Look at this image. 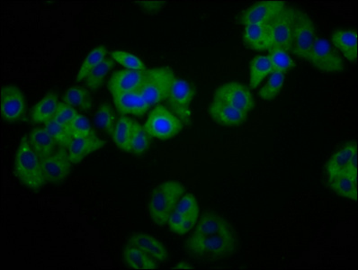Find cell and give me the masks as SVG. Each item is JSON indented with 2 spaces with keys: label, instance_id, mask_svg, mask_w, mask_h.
Returning a JSON list of instances; mask_svg holds the SVG:
<instances>
[{
  "label": "cell",
  "instance_id": "13",
  "mask_svg": "<svg viewBox=\"0 0 358 270\" xmlns=\"http://www.w3.org/2000/svg\"><path fill=\"white\" fill-rule=\"evenodd\" d=\"M287 4L278 0L262 1L246 9L238 17V23L243 26L250 24H269Z\"/></svg>",
  "mask_w": 358,
  "mask_h": 270
},
{
  "label": "cell",
  "instance_id": "27",
  "mask_svg": "<svg viewBox=\"0 0 358 270\" xmlns=\"http://www.w3.org/2000/svg\"><path fill=\"white\" fill-rule=\"evenodd\" d=\"M273 72L271 62L268 56L257 55L250 62V85L251 89H257L259 85Z\"/></svg>",
  "mask_w": 358,
  "mask_h": 270
},
{
  "label": "cell",
  "instance_id": "3",
  "mask_svg": "<svg viewBox=\"0 0 358 270\" xmlns=\"http://www.w3.org/2000/svg\"><path fill=\"white\" fill-rule=\"evenodd\" d=\"M15 171L27 187L38 190L46 183L43 178L41 159L30 145L27 137L22 138L15 156Z\"/></svg>",
  "mask_w": 358,
  "mask_h": 270
},
{
  "label": "cell",
  "instance_id": "32",
  "mask_svg": "<svg viewBox=\"0 0 358 270\" xmlns=\"http://www.w3.org/2000/svg\"><path fill=\"white\" fill-rule=\"evenodd\" d=\"M115 61L112 58H106L97 67L90 72L89 76L87 77V87L90 90H96L105 80L106 75L112 70L115 66Z\"/></svg>",
  "mask_w": 358,
  "mask_h": 270
},
{
  "label": "cell",
  "instance_id": "35",
  "mask_svg": "<svg viewBox=\"0 0 358 270\" xmlns=\"http://www.w3.org/2000/svg\"><path fill=\"white\" fill-rule=\"evenodd\" d=\"M285 83V74L281 72H272L270 74V78L265 85L259 91V97L262 99L269 101L273 100L278 97V94L280 93L282 86Z\"/></svg>",
  "mask_w": 358,
  "mask_h": 270
},
{
  "label": "cell",
  "instance_id": "25",
  "mask_svg": "<svg viewBox=\"0 0 358 270\" xmlns=\"http://www.w3.org/2000/svg\"><path fill=\"white\" fill-rule=\"evenodd\" d=\"M358 175H343L328 178L329 187L338 196L357 201Z\"/></svg>",
  "mask_w": 358,
  "mask_h": 270
},
{
  "label": "cell",
  "instance_id": "9",
  "mask_svg": "<svg viewBox=\"0 0 358 270\" xmlns=\"http://www.w3.org/2000/svg\"><path fill=\"white\" fill-rule=\"evenodd\" d=\"M308 61L325 73H339L345 70L343 59L328 41L317 38Z\"/></svg>",
  "mask_w": 358,
  "mask_h": 270
},
{
  "label": "cell",
  "instance_id": "12",
  "mask_svg": "<svg viewBox=\"0 0 358 270\" xmlns=\"http://www.w3.org/2000/svg\"><path fill=\"white\" fill-rule=\"evenodd\" d=\"M326 173L328 178L343 175H358L357 143H348L333 155L327 162Z\"/></svg>",
  "mask_w": 358,
  "mask_h": 270
},
{
  "label": "cell",
  "instance_id": "36",
  "mask_svg": "<svg viewBox=\"0 0 358 270\" xmlns=\"http://www.w3.org/2000/svg\"><path fill=\"white\" fill-rule=\"evenodd\" d=\"M45 128L55 140V143L58 144L59 148H69L73 137L62 125L52 119L45 124Z\"/></svg>",
  "mask_w": 358,
  "mask_h": 270
},
{
  "label": "cell",
  "instance_id": "1",
  "mask_svg": "<svg viewBox=\"0 0 358 270\" xmlns=\"http://www.w3.org/2000/svg\"><path fill=\"white\" fill-rule=\"evenodd\" d=\"M238 247V234L234 226L213 212L203 213L196 231L186 241L187 250L191 255L207 260L231 257Z\"/></svg>",
  "mask_w": 358,
  "mask_h": 270
},
{
  "label": "cell",
  "instance_id": "4",
  "mask_svg": "<svg viewBox=\"0 0 358 270\" xmlns=\"http://www.w3.org/2000/svg\"><path fill=\"white\" fill-rule=\"evenodd\" d=\"M176 80L174 71L169 68H154L146 70L140 94L150 106L168 99Z\"/></svg>",
  "mask_w": 358,
  "mask_h": 270
},
{
  "label": "cell",
  "instance_id": "18",
  "mask_svg": "<svg viewBox=\"0 0 358 270\" xmlns=\"http://www.w3.org/2000/svg\"><path fill=\"white\" fill-rule=\"evenodd\" d=\"M128 245L138 248L145 253L147 255L159 262H166L168 260V250L164 245L152 235L137 232L129 239Z\"/></svg>",
  "mask_w": 358,
  "mask_h": 270
},
{
  "label": "cell",
  "instance_id": "7",
  "mask_svg": "<svg viewBox=\"0 0 358 270\" xmlns=\"http://www.w3.org/2000/svg\"><path fill=\"white\" fill-rule=\"evenodd\" d=\"M199 218V206L196 197L188 194L182 197L169 219V229L175 234L184 235L192 230Z\"/></svg>",
  "mask_w": 358,
  "mask_h": 270
},
{
  "label": "cell",
  "instance_id": "29",
  "mask_svg": "<svg viewBox=\"0 0 358 270\" xmlns=\"http://www.w3.org/2000/svg\"><path fill=\"white\" fill-rule=\"evenodd\" d=\"M106 53H108V51H106L105 45L97 46L95 49H93L87 56V58L85 59L80 71L78 72L77 83H81V81L86 80L90 72L106 58Z\"/></svg>",
  "mask_w": 358,
  "mask_h": 270
},
{
  "label": "cell",
  "instance_id": "33",
  "mask_svg": "<svg viewBox=\"0 0 358 270\" xmlns=\"http://www.w3.org/2000/svg\"><path fill=\"white\" fill-rule=\"evenodd\" d=\"M268 57L271 62L273 72H281L285 74L295 65L293 59L284 50L270 49Z\"/></svg>",
  "mask_w": 358,
  "mask_h": 270
},
{
  "label": "cell",
  "instance_id": "39",
  "mask_svg": "<svg viewBox=\"0 0 358 270\" xmlns=\"http://www.w3.org/2000/svg\"><path fill=\"white\" fill-rule=\"evenodd\" d=\"M71 131L73 139L90 137L95 134L87 118L80 114L76 115L73 122H72Z\"/></svg>",
  "mask_w": 358,
  "mask_h": 270
},
{
  "label": "cell",
  "instance_id": "16",
  "mask_svg": "<svg viewBox=\"0 0 358 270\" xmlns=\"http://www.w3.org/2000/svg\"><path fill=\"white\" fill-rule=\"evenodd\" d=\"M145 71L124 70L115 72L108 81L112 95L124 93H139L143 87Z\"/></svg>",
  "mask_w": 358,
  "mask_h": 270
},
{
  "label": "cell",
  "instance_id": "28",
  "mask_svg": "<svg viewBox=\"0 0 358 270\" xmlns=\"http://www.w3.org/2000/svg\"><path fill=\"white\" fill-rule=\"evenodd\" d=\"M124 259L129 268L134 269H155L158 268L152 257L143 250L128 245L124 250Z\"/></svg>",
  "mask_w": 358,
  "mask_h": 270
},
{
  "label": "cell",
  "instance_id": "5",
  "mask_svg": "<svg viewBox=\"0 0 358 270\" xmlns=\"http://www.w3.org/2000/svg\"><path fill=\"white\" fill-rule=\"evenodd\" d=\"M143 127L150 137L169 140L180 133L184 124L166 106H158L150 112Z\"/></svg>",
  "mask_w": 358,
  "mask_h": 270
},
{
  "label": "cell",
  "instance_id": "8",
  "mask_svg": "<svg viewBox=\"0 0 358 270\" xmlns=\"http://www.w3.org/2000/svg\"><path fill=\"white\" fill-rule=\"evenodd\" d=\"M295 9L287 6L268 24L272 48L292 51L294 43Z\"/></svg>",
  "mask_w": 358,
  "mask_h": 270
},
{
  "label": "cell",
  "instance_id": "14",
  "mask_svg": "<svg viewBox=\"0 0 358 270\" xmlns=\"http://www.w3.org/2000/svg\"><path fill=\"white\" fill-rule=\"evenodd\" d=\"M71 164L67 148H59L52 156L41 159L46 183H59L64 181L71 173Z\"/></svg>",
  "mask_w": 358,
  "mask_h": 270
},
{
  "label": "cell",
  "instance_id": "34",
  "mask_svg": "<svg viewBox=\"0 0 358 270\" xmlns=\"http://www.w3.org/2000/svg\"><path fill=\"white\" fill-rule=\"evenodd\" d=\"M96 124L97 127L113 135L115 131V115L114 110L108 103H102L97 109L96 115Z\"/></svg>",
  "mask_w": 358,
  "mask_h": 270
},
{
  "label": "cell",
  "instance_id": "41",
  "mask_svg": "<svg viewBox=\"0 0 358 270\" xmlns=\"http://www.w3.org/2000/svg\"><path fill=\"white\" fill-rule=\"evenodd\" d=\"M174 269H194L193 267L190 266V264H188V263L184 262H178V264H176Z\"/></svg>",
  "mask_w": 358,
  "mask_h": 270
},
{
  "label": "cell",
  "instance_id": "22",
  "mask_svg": "<svg viewBox=\"0 0 358 270\" xmlns=\"http://www.w3.org/2000/svg\"><path fill=\"white\" fill-rule=\"evenodd\" d=\"M332 45L350 62L357 59V36L355 30L338 29L331 36Z\"/></svg>",
  "mask_w": 358,
  "mask_h": 270
},
{
  "label": "cell",
  "instance_id": "19",
  "mask_svg": "<svg viewBox=\"0 0 358 270\" xmlns=\"http://www.w3.org/2000/svg\"><path fill=\"white\" fill-rule=\"evenodd\" d=\"M116 109L121 115L141 116L150 108V104L140 93H124L112 95Z\"/></svg>",
  "mask_w": 358,
  "mask_h": 270
},
{
  "label": "cell",
  "instance_id": "30",
  "mask_svg": "<svg viewBox=\"0 0 358 270\" xmlns=\"http://www.w3.org/2000/svg\"><path fill=\"white\" fill-rule=\"evenodd\" d=\"M64 102L69 106L89 111L92 108L93 101L89 91L84 87H73L69 90L64 96Z\"/></svg>",
  "mask_w": 358,
  "mask_h": 270
},
{
  "label": "cell",
  "instance_id": "26",
  "mask_svg": "<svg viewBox=\"0 0 358 270\" xmlns=\"http://www.w3.org/2000/svg\"><path fill=\"white\" fill-rule=\"evenodd\" d=\"M134 121L128 116L122 115L116 122L113 140L116 146L124 152H130L131 135L134 132Z\"/></svg>",
  "mask_w": 358,
  "mask_h": 270
},
{
  "label": "cell",
  "instance_id": "21",
  "mask_svg": "<svg viewBox=\"0 0 358 270\" xmlns=\"http://www.w3.org/2000/svg\"><path fill=\"white\" fill-rule=\"evenodd\" d=\"M244 43L254 51H269L272 48V37L268 24H250L245 27Z\"/></svg>",
  "mask_w": 358,
  "mask_h": 270
},
{
  "label": "cell",
  "instance_id": "38",
  "mask_svg": "<svg viewBox=\"0 0 358 270\" xmlns=\"http://www.w3.org/2000/svg\"><path fill=\"white\" fill-rule=\"evenodd\" d=\"M77 115L78 113L73 106H69L64 102H59L55 120L62 125L71 134V125Z\"/></svg>",
  "mask_w": 358,
  "mask_h": 270
},
{
  "label": "cell",
  "instance_id": "2",
  "mask_svg": "<svg viewBox=\"0 0 358 270\" xmlns=\"http://www.w3.org/2000/svg\"><path fill=\"white\" fill-rule=\"evenodd\" d=\"M185 193L186 188L178 181L169 180L159 185L152 191L148 206L154 224L158 226L168 225L169 218Z\"/></svg>",
  "mask_w": 358,
  "mask_h": 270
},
{
  "label": "cell",
  "instance_id": "31",
  "mask_svg": "<svg viewBox=\"0 0 358 270\" xmlns=\"http://www.w3.org/2000/svg\"><path fill=\"white\" fill-rule=\"evenodd\" d=\"M150 145V136L143 125L134 122L133 135H131L130 152L134 155H143Z\"/></svg>",
  "mask_w": 358,
  "mask_h": 270
},
{
  "label": "cell",
  "instance_id": "17",
  "mask_svg": "<svg viewBox=\"0 0 358 270\" xmlns=\"http://www.w3.org/2000/svg\"><path fill=\"white\" fill-rule=\"evenodd\" d=\"M208 113L217 124L228 127L243 125L248 115L247 113L216 99L210 104Z\"/></svg>",
  "mask_w": 358,
  "mask_h": 270
},
{
  "label": "cell",
  "instance_id": "24",
  "mask_svg": "<svg viewBox=\"0 0 358 270\" xmlns=\"http://www.w3.org/2000/svg\"><path fill=\"white\" fill-rule=\"evenodd\" d=\"M29 143L40 159L47 158L55 152L56 143L45 128L34 129L29 134Z\"/></svg>",
  "mask_w": 358,
  "mask_h": 270
},
{
  "label": "cell",
  "instance_id": "10",
  "mask_svg": "<svg viewBox=\"0 0 358 270\" xmlns=\"http://www.w3.org/2000/svg\"><path fill=\"white\" fill-rule=\"evenodd\" d=\"M194 94L196 91L189 83L180 78H176L166 99L169 110L180 119L184 125L191 124V102Z\"/></svg>",
  "mask_w": 358,
  "mask_h": 270
},
{
  "label": "cell",
  "instance_id": "23",
  "mask_svg": "<svg viewBox=\"0 0 358 270\" xmlns=\"http://www.w3.org/2000/svg\"><path fill=\"white\" fill-rule=\"evenodd\" d=\"M57 94L49 93L34 106L31 120L34 124H46L47 122L55 119L59 106Z\"/></svg>",
  "mask_w": 358,
  "mask_h": 270
},
{
  "label": "cell",
  "instance_id": "40",
  "mask_svg": "<svg viewBox=\"0 0 358 270\" xmlns=\"http://www.w3.org/2000/svg\"><path fill=\"white\" fill-rule=\"evenodd\" d=\"M138 4L144 11L149 14H155L164 7L165 2L162 1H138Z\"/></svg>",
  "mask_w": 358,
  "mask_h": 270
},
{
  "label": "cell",
  "instance_id": "20",
  "mask_svg": "<svg viewBox=\"0 0 358 270\" xmlns=\"http://www.w3.org/2000/svg\"><path fill=\"white\" fill-rule=\"evenodd\" d=\"M106 144L105 141L100 139L96 134L90 137L73 139L68 148L69 159L72 164H78L90 153L103 149Z\"/></svg>",
  "mask_w": 358,
  "mask_h": 270
},
{
  "label": "cell",
  "instance_id": "11",
  "mask_svg": "<svg viewBox=\"0 0 358 270\" xmlns=\"http://www.w3.org/2000/svg\"><path fill=\"white\" fill-rule=\"evenodd\" d=\"M213 99L227 104L247 114L252 111L256 106L255 99L250 89L238 83L222 85L215 90Z\"/></svg>",
  "mask_w": 358,
  "mask_h": 270
},
{
  "label": "cell",
  "instance_id": "15",
  "mask_svg": "<svg viewBox=\"0 0 358 270\" xmlns=\"http://www.w3.org/2000/svg\"><path fill=\"white\" fill-rule=\"evenodd\" d=\"M26 112V99L24 94L13 85H8L1 90V115L6 121L15 122L23 118Z\"/></svg>",
  "mask_w": 358,
  "mask_h": 270
},
{
  "label": "cell",
  "instance_id": "37",
  "mask_svg": "<svg viewBox=\"0 0 358 270\" xmlns=\"http://www.w3.org/2000/svg\"><path fill=\"white\" fill-rule=\"evenodd\" d=\"M111 58L127 70L144 71L147 69L144 62L138 56L124 51H113Z\"/></svg>",
  "mask_w": 358,
  "mask_h": 270
},
{
  "label": "cell",
  "instance_id": "6",
  "mask_svg": "<svg viewBox=\"0 0 358 270\" xmlns=\"http://www.w3.org/2000/svg\"><path fill=\"white\" fill-rule=\"evenodd\" d=\"M316 39V27L312 18L306 12L295 9L292 52L298 58L308 61Z\"/></svg>",
  "mask_w": 358,
  "mask_h": 270
}]
</instances>
